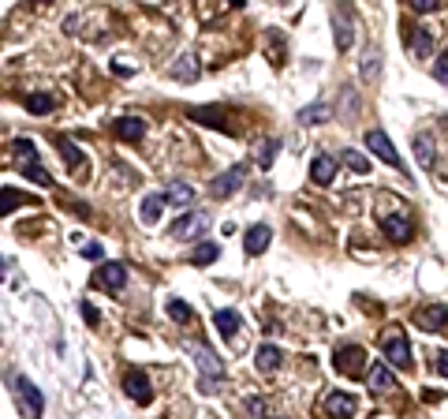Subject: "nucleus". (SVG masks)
I'll return each instance as SVG.
<instances>
[{
	"label": "nucleus",
	"mask_w": 448,
	"mask_h": 419,
	"mask_svg": "<svg viewBox=\"0 0 448 419\" xmlns=\"http://www.w3.org/2000/svg\"><path fill=\"white\" fill-rule=\"evenodd\" d=\"M16 393H19V401H23V415H26V419H42V412H45V397H42V389H37L26 374L16 378Z\"/></svg>",
	"instance_id": "nucleus-1"
},
{
	"label": "nucleus",
	"mask_w": 448,
	"mask_h": 419,
	"mask_svg": "<svg viewBox=\"0 0 448 419\" xmlns=\"http://www.w3.org/2000/svg\"><path fill=\"white\" fill-rule=\"evenodd\" d=\"M366 147H370V150H374V154H377L385 165H392V168H403V161H400L396 147L389 142V135H385L381 127H370V131H366Z\"/></svg>",
	"instance_id": "nucleus-2"
},
{
	"label": "nucleus",
	"mask_w": 448,
	"mask_h": 419,
	"mask_svg": "<svg viewBox=\"0 0 448 419\" xmlns=\"http://www.w3.org/2000/svg\"><path fill=\"white\" fill-rule=\"evenodd\" d=\"M336 371H340V374H348V378L366 374V352H362L359 345L340 348V352H336Z\"/></svg>",
	"instance_id": "nucleus-3"
},
{
	"label": "nucleus",
	"mask_w": 448,
	"mask_h": 419,
	"mask_svg": "<svg viewBox=\"0 0 448 419\" xmlns=\"http://www.w3.org/2000/svg\"><path fill=\"white\" fill-rule=\"evenodd\" d=\"M381 348H385V360L392 367H400V371L411 367V345L403 340V333H389L385 340H381Z\"/></svg>",
	"instance_id": "nucleus-4"
},
{
	"label": "nucleus",
	"mask_w": 448,
	"mask_h": 419,
	"mask_svg": "<svg viewBox=\"0 0 448 419\" xmlns=\"http://www.w3.org/2000/svg\"><path fill=\"white\" fill-rule=\"evenodd\" d=\"M243 176H247V165H232L228 173H220L213 180V188H209V191H213L217 199H232V195L243 188Z\"/></svg>",
	"instance_id": "nucleus-5"
},
{
	"label": "nucleus",
	"mask_w": 448,
	"mask_h": 419,
	"mask_svg": "<svg viewBox=\"0 0 448 419\" xmlns=\"http://www.w3.org/2000/svg\"><path fill=\"white\" fill-rule=\"evenodd\" d=\"M124 393L135 404H150L153 401V386H150V378L142 374V371H127L124 374Z\"/></svg>",
	"instance_id": "nucleus-6"
},
{
	"label": "nucleus",
	"mask_w": 448,
	"mask_h": 419,
	"mask_svg": "<svg viewBox=\"0 0 448 419\" xmlns=\"http://www.w3.org/2000/svg\"><path fill=\"white\" fill-rule=\"evenodd\" d=\"M206 225H209L206 214H194V210H187L179 221H172V225H168V236H172V240H183V236H199V232H206Z\"/></svg>",
	"instance_id": "nucleus-7"
},
{
	"label": "nucleus",
	"mask_w": 448,
	"mask_h": 419,
	"mask_svg": "<svg viewBox=\"0 0 448 419\" xmlns=\"http://www.w3.org/2000/svg\"><path fill=\"white\" fill-rule=\"evenodd\" d=\"M415 322L423 326V330H430V333H448V307L444 304H430V307H423L415 314Z\"/></svg>",
	"instance_id": "nucleus-8"
},
{
	"label": "nucleus",
	"mask_w": 448,
	"mask_h": 419,
	"mask_svg": "<svg viewBox=\"0 0 448 419\" xmlns=\"http://www.w3.org/2000/svg\"><path fill=\"white\" fill-rule=\"evenodd\" d=\"M325 412H329V419H355L359 401H355L351 393H329V397H325Z\"/></svg>",
	"instance_id": "nucleus-9"
},
{
	"label": "nucleus",
	"mask_w": 448,
	"mask_h": 419,
	"mask_svg": "<svg viewBox=\"0 0 448 419\" xmlns=\"http://www.w3.org/2000/svg\"><path fill=\"white\" fill-rule=\"evenodd\" d=\"M381 232H385L392 243H407L411 240V221L400 217V214H381Z\"/></svg>",
	"instance_id": "nucleus-10"
},
{
	"label": "nucleus",
	"mask_w": 448,
	"mask_h": 419,
	"mask_svg": "<svg viewBox=\"0 0 448 419\" xmlns=\"http://www.w3.org/2000/svg\"><path fill=\"white\" fill-rule=\"evenodd\" d=\"M98 285L109 288V292H120V288L127 285V266L124 262H105V266L98 270Z\"/></svg>",
	"instance_id": "nucleus-11"
},
{
	"label": "nucleus",
	"mask_w": 448,
	"mask_h": 419,
	"mask_svg": "<svg viewBox=\"0 0 448 419\" xmlns=\"http://www.w3.org/2000/svg\"><path fill=\"white\" fill-rule=\"evenodd\" d=\"M194 363H199V371L206 378H220L224 374V363L217 360V352L209 348V345H194Z\"/></svg>",
	"instance_id": "nucleus-12"
},
{
	"label": "nucleus",
	"mask_w": 448,
	"mask_h": 419,
	"mask_svg": "<svg viewBox=\"0 0 448 419\" xmlns=\"http://www.w3.org/2000/svg\"><path fill=\"white\" fill-rule=\"evenodd\" d=\"M366 382H370L374 393H392L396 389V374L389 371V363H374L370 371H366Z\"/></svg>",
	"instance_id": "nucleus-13"
},
{
	"label": "nucleus",
	"mask_w": 448,
	"mask_h": 419,
	"mask_svg": "<svg viewBox=\"0 0 448 419\" xmlns=\"http://www.w3.org/2000/svg\"><path fill=\"white\" fill-rule=\"evenodd\" d=\"M112 131L124 142H138L142 135H146V120H138V116H120V120H112Z\"/></svg>",
	"instance_id": "nucleus-14"
},
{
	"label": "nucleus",
	"mask_w": 448,
	"mask_h": 419,
	"mask_svg": "<svg viewBox=\"0 0 448 419\" xmlns=\"http://www.w3.org/2000/svg\"><path fill=\"white\" fill-rule=\"evenodd\" d=\"M310 180L322 183V188H325V183H333L336 180V161H333V157H329V154L314 157V161H310Z\"/></svg>",
	"instance_id": "nucleus-15"
},
{
	"label": "nucleus",
	"mask_w": 448,
	"mask_h": 419,
	"mask_svg": "<svg viewBox=\"0 0 448 419\" xmlns=\"http://www.w3.org/2000/svg\"><path fill=\"white\" fill-rule=\"evenodd\" d=\"M191 120H199L206 127H217V131H232L228 116H224L220 109H213V105H202V109H191Z\"/></svg>",
	"instance_id": "nucleus-16"
},
{
	"label": "nucleus",
	"mask_w": 448,
	"mask_h": 419,
	"mask_svg": "<svg viewBox=\"0 0 448 419\" xmlns=\"http://www.w3.org/2000/svg\"><path fill=\"white\" fill-rule=\"evenodd\" d=\"M165 202L187 210V206H194V188H191V183H183V180H172V183L165 188Z\"/></svg>",
	"instance_id": "nucleus-17"
},
{
	"label": "nucleus",
	"mask_w": 448,
	"mask_h": 419,
	"mask_svg": "<svg viewBox=\"0 0 448 419\" xmlns=\"http://www.w3.org/2000/svg\"><path fill=\"white\" fill-rule=\"evenodd\" d=\"M199 57H191V52H183V57L172 64V71H168V75H172V79H183V83H194V79H199Z\"/></svg>",
	"instance_id": "nucleus-18"
},
{
	"label": "nucleus",
	"mask_w": 448,
	"mask_h": 419,
	"mask_svg": "<svg viewBox=\"0 0 448 419\" xmlns=\"http://www.w3.org/2000/svg\"><path fill=\"white\" fill-rule=\"evenodd\" d=\"M333 30H336V49L348 52L355 45V30H351V19L340 16V11H333Z\"/></svg>",
	"instance_id": "nucleus-19"
},
{
	"label": "nucleus",
	"mask_w": 448,
	"mask_h": 419,
	"mask_svg": "<svg viewBox=\"0 0 448 419\" xmlns=\"http://www.w3.org/2000/svg\"><path fill=\"white\" fill-rule=\"evenodd\" d=\"M11 150H16V168H19V173H26V168L37 165V150H34L30 139H16V147H11Z\"/></svg>",
	"instance_id": "nucleus-20"
},
{
	"label": "nucleus",
	"mask_w": 448,
	"mask_h": 419,
	"mask_svg": "<svg viewBox=\"0 0 448 419\" xmlns=\"http://www.w3.org/2000/svg\"><path fill=\"white\" fill-rule=\"evenodd\" d=\"M269 225H254V229H250L247 232V240H243V247H247V255H261V251H266V247H269Z\"/></svg>",
	"instance_id": "nucleus-21"
},
{
	"label": "nucleus",
	"mask_w": 448,
	"mask_h": 419,
	"mask_svg": "<svg viewBox=\"0 0 448 419\" xmlns=\"http://www.w3.org/2000/svg\"><path fill=\"white\" fill-rule=\"evenodd\" d=\"M57 147H60V154H64V161H68V168H71V173H75V168L83 173V168H86V157H83V150H78L71 139H64V135L57 139Z\"/></svg>",
	"instance_id": "nucleus-22"
},
{
	"label": "nucleus",
	"mask_w": 448,
	"mask_h": 419,
	"mask_svg": "<svg viewBox=\"0 0 448 419\" xmlns=\"http://www.w3.org/2000/svg\"><path fill=\"white\" fill-rule=\"evenodd\" d=\"M281 348H276V345H261L258 348V356H254V363H258V371H266V374H273L276 371V367H281Z\"/></svg>",
	"instance_id": "nucleus-23"
},
{
	"label": "nucleus",
	"mask_w": 448,
	"mask_h": 419,
	"mask_svg": "<svg viewBox=\"0 0 448 419\" xmlns=\"http://www.w3.org/2000/svg\"><path fill=\"white\" fill-rule=\"evenodd\" d=\"M161 210H165V195H146V199H142V221L157 225V221H161Z\"/></svg>",
	"instance_id": "nucleus-24"
},
{
	"label": "nucleus",
	"mask_w": 448,
	"mask_h": 419,
	"mask_svg": "<svg viewBox=\"0 0 448 419\" xmlns=\"http://www.w3.org/2000/svg\"><path fill=\"white\" fill-rule=\"evenodd\" d=\"M411 49L418 52V57H430L433 52V34L426 30V26H411Z\"/></svg>",
	"instance_id": "nucleus-25"
},
{
	"label": "nucleus",
	"mask_w": 448,
	"mask_h": 419,
	"mask_svg": "<svg viewBox=\"0 0 448 419\" xmlns=\"http://www.w3.org/2000/svg\"><path fill=\"white\" fill-rule=\"evenodd\" d=\"M213 326H217L220 337H232L235 330H240V314H235V311H217L213 314Z\"/></svg>",
	"instance_id": "nucleus-26"
},
{
	"label": "nucleus",
	"mask_w": 448,
	"mask_h": 419,
	"mask_svg": "<svg viewBox=\"0 0 448 419\" xmlns=\"http://www.w3.org/2000/svg\"><path fill=\"white\" fill-rule=\"evenodd\" d=\"M329 113H333V109H329L325 101H318V105H307V109L299 113V120H302V124H325Z\"/></svg>",
	"instance_id": "nucleus-27"
},
{
	"label": "nucleus",
	"mask_w": 448,
	"mask_h": 419,
	"mask_svg": "<svg viewBox=\"0 0 448 419\" xmlns=\"http://www.w3.org/2000/svg\"><path fill=\"white\" fill-rule=\"evenodd\" d=\"M26 109H30L34 116H45V113L57 109V101H52L49 94H26Z\"/></svg>",
	"instance_id": "nucleus-28"
},
{
	"label": "nucleus",
	"mask_w": 448,
	"mask_h": 419,
	"mask_svg": "<svg viewBox=\"0 0 448 419\" xmlns=\"http://www.w3.org/2000/svg\"><path fill=\"white\" fill-rule=\"evenodd\" d=\"M23 202H30L23 191H16V188H4V191H0V214H11V210L23 206Z\"/></svg>",
	"instance_id": "nucleus-29"
},
{
	"label": "nucleus",
	"mask_w": 448,
	"mask_h": 419,
	"mask_svg": "<svg viewBox=\"0 0 448 419\" xmlns=\"http://www.w3.org/2000/svg\"><path fill=\"white\" fill-rule=\"evenodd\" d=\"M381 75V52H366L362 57V83H374Z\"/></svg>",
	"instance_id": "nucleus-30"
},
{
	"label": "nucleus",
	"mask_w": 448,
	"mask_h": 419,
	"mask_svg": "<svg viewBox=\"0 0 448 419\" xmlns=\"http://www.w3.org/2000/svg\"><path fill=\"white\" fill-rule=\"evenodd\" d=\"M344 165L351 168V173H359V176L370 173V161H366V157H362L359 150H344Z\"/></svg>",
	"instance_id": "nucleus-31"
},
{
	"label": "nucleus",
	"mask_w": 448,
	"mask_h": 419,
	"mask_svg": "<svg viewBox=\"0 0 448 419\" xmlns=\"http://www.w3.org/2000/svg\"><path fill=\"white\" fill-rule=\"evenodd\" d=\"M217 243H199L194 247V266H209V262H217Z\"/></svg>",
	"instance_id": "nucleus-32"
},
{
	"label": "nucleus",
	"mask_w": 448,
	"mask_h": 419,
	"mask_svg": "<svg viewBox=\"0 0 448 419\" xmlns=\"http://www.w3.org/2000/svg\"><path fill=\"white\" fill-rule=\"evenodd\" d=\"M415 154H418V165H423V168H433V150H430V139L426 135L415 139Z\"/></svg>",
	"instance_id": "nucleus-33"
},
{
	"label": "nucleus",
	"mask_w": 448,
	"mask_h": 419,
	"mask_svg": "<svg viewBox=\"0 0 448 419\" xmlns=\"http://www.w3.org/2000/svg\"><path fill=\"white\" fill-rule=\"evenodd\" d=\"M276 150H281V142H276V139L261 142V150H258V165H261V168H269V165L276 161Z\"/></svg>",
	"instance_id": "nucleus-34"
},
{
	"label": "nucleus",
	"mask_w": 448,
	"mask_h": 419,
	"mask_svg": "<svg viewBox=\"0 0 448 419\" xmlns=\"http://www.w3.org/2000/svg\"><path fill=\"white\" fill-rule=\"evenodd\" d=\"M168 314H172L176 322H191V318H194V311L183 304V299H168Z\"/></svg>",
	"instance_id": "nucleus-35"
},
{
	"label": "nucleus",
	"mask_w": 448,
	"mask_h": 419,
	"mask_svg": "<svg viewBox=\"0 0 448 419\" xmlns=\"http://www.w3.org/2000/svg\"><path fill=\"white\" fill-rule=\"evenodd\" d=\"M23 176H30L34 183H42V188H49V183H52V176L45 173V168H42V165H34V168H26V173H23Z\"/></svg>",
	"instance_id": "nucleus-36"
},
{
	"label": "nucleus",
	"mask_w": 448,
	"mask_h": 419,
	"mask_svg": "<svg viewBox=\"0 0 448 419\" xmlns=\"http://www.w3.org/2000/svg\"><path fill=\"white\" fill-rule=\"evenodd\" d=\"M433 75H437L441 83H448V52H441V57L433 60Z\"/></svg>",
	"instance_id": "nucleus-37"
},
{
	"label": "nucleus",
	"mask_w": 448,
	"mask_h": 419,
	"mask_svg": "<svg viewBox=\"0 0 448 419\" xmlns=\"http://www.w3.org/2000/svg\"><path fill=\"white\" fill-rule=\"evenodd\" d=\"M407 4H411V11H418V16H426V11H433L441 0H407Z\"/></svg>",
	"instance_id": "nucleus-38"
},
{
	"label": "nucleus",
	"mask_w": 448,
	"mask_h": 419,
	"mask_svg": "<svg viewBox=\"0 0 448 419\" xmlns=\"http://www.w3.org/2000/svg\"><path fill=\"white\" fill-rule=\"evenodd\" d=\"M247 408H250V415H261V419H269V415H266V401H261V397H250V401H247Z\"/></svg>",
	"instance_id": "nucleus-39"
},
{
	"label": "nucleus",
	"mask_w": 448,
	"mask_h": 419,
	"mask_svg": "<svg viewBox=\"0 0 448 419\" xmlns=\"http://www.w3.org/2000/svg\"><path fill=\"white\" fill-rule=\"evenodd\" d=\"M433 367H437V371H441V374L448 378V348H441L437 356H433Z\"/></svg>",
	"instance_id": "nucleus-40"
},
{
	"label": "nucleus",
	"mask_w": 448,
	"mask_h": 419,
	"mask_svg": "<svg viewBox=\"0 0 448 419\" xmlns=\"http://www.w3.org/2000/svg\"><path fill=\"white\" fill-rule=\"evenodd\" d=\"M83 258H101V243H83Z\"/></svg>",
	"instance_id": "nucleus-41"
},
{
	"label": "nucleus",
	"mask_w": 448,
	"mask_h": 419,
	"mask_svg": "<svg viewBox=\"0 0 448 419\" xmlns=\"http://www.w3.org/2000/svg\"><path fill=\"white\" fill-rule=\"evenodd\" d=\"M83 318H86L90 326H98V311H94V307H90V304H83Z\"/></svg>",
	"instance_id": "nucleus-42"
},
{
	"label": "nucleus",
	"mask_w": 448,
	"mask_h": 419,
	"mask_svg": "<svg viewBox=\"0 0 448 419\" xmlns=\"http://www.w3.org/2000/svg\"><path fill=\"white\" fill-rule=\"evenodd\" d=\"M112 71H116V75H131L135 68H131V64H124V60H116V64H112Z\"/></svg>",
	"instance_id": "nucleus-43"
},
{
	"label": "nucleus",
	"mask_w": 448,
	"mask_h": 419,
	"mask_svg": "<svg viewBox=\"0 0 448 419\" xmlns=\"http://www.w3.org/2000/svg\"><path fill=\"white\" fill-rule=\"evenodd\" d=\"M228 4H232V8H243V4H247V0H228Z\"/></svg>",
	"instance_id": "nucleus-44"
}]
</instances>
